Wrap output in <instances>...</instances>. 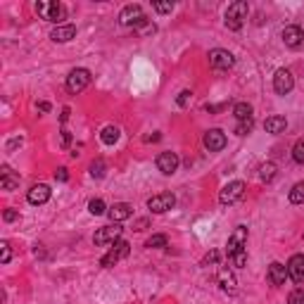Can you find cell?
<instances>
[{"mask_svg": "<svg viewBox=\"0 0 304 304\" xmlns=\"http://www.w3.org/2000/svg\"><path fill=\"white\" fill-rule=\"evenodd\" d=\"M128 252H131V245H128L126 240H117L114 245H112V250H109L107 254L100 259V266L109 269V266H114L117 262H121V259L128 257Z\"/></svg>", "mask_w": 304, "mask_h": 304, "instance_id": "4", "label": "cell"}, {"mask_svg": "<svg viewBox=\"0 0 304 304\" xmlns=\"http://www.w3.org/2000/svg\"><path fill=\"white\" fill-rule=\"evenodd\" d=\"M117 240H121V226H117V224H109V226L98 228L93 235L95 245H114Z\"/></svg>", "mask_w": 304, "mask_h": 304, "instance_id": "6", "label": "cell"}, {"mask_svg": "<svg viewBox=\"0 0 304 304\" xmlns=\"http://www.w3.org/2000/svg\"><path fill=\"white\" fill-rule=\"evenodd\" d=\"M219 278H221V283H224L221 288H224V290H228V292H235V288H233V285H235V281H233V278H231V273H228V276H226V271H221V273H219Z\"/></svg>", "mask_w": 304, "mask_h": 304, "instance_id": "31", "label": "cell"}, {"mask_svg": "<svg viewBox=\"0 0 304 304\" xmlns=\"http://www.w3.org/2000/svg\"><path fill=\"white\" fill-rule=\"evenodd\" d=\"M245 245H247V228L245 226H238L233 231V235L228 238V259L235 257V254H240L245 252Z\"/></svg>", "mask_w": 304, "mask_h": 304, "instance_id": "10", "label": "cell"}, {"mask_svg": "<svg viewBox=\"0 0 304 304\" xmlns=\"http://www.w3.org/2000/svg\"><path fill=\"white\" fill-rule=\"evenodd\" d=\"M55 179H57V181H62V183H64V181L69 179V173H67V169H64V166H60V169L55 171Z\"/></svg>", "mask_w": 304, "mask_h": 304, "instance_id": "37", "label": "cell"}, {"mask_svg": "<svg viewBox=\"0 0 304 304\" xmlns=\"http://www.w3.org/2000/svg\"><path fill=\"white\" fill-rule=\"evenodd\" d=\"M36 12H38L43 19L55 22V24H60L64 17H67L64 5L62 3H55V0H40V3H36Z\"/></svg>", "mask_w": 304, "mask_h": 304, "instance_id": "2", "label": "cell"}, {"mask_svg": "<svg viewBox=\"0 0 304 304\" xmlns=\"http://www.w3.org/2000/svg\"><path fill=\"white\" fill-rule=\"evenodd\" d=\"M100 141L105 143V145H114V143L119 141V128L117 126H105L100 133Z\"/></svg>", "mask_w": 304, "mask_h": 304, "instance_id": "23", "label": "cell"}, {"mask_svg": "<svg viewBox=\"0 0 304 304\" xmlns=\"http://www.w3.org/2000/svg\"><path fill=\"white\" fill-rule=\"evenodd\" d=\"M233 114L238 121H252V105H247V102H238L233 107Z\"/></svg>", "mask_w": 304, "mask_h": 304, "instance_id": "22", "label": "cell"}, {"mask_svg": "<svg viewBox=\"0 0 304 304\" xmlns=\"http://www.w3.org/2000/svg\"><path fill=\"white\" fill-rule=\"evenodd\" d=\"M3 219H5V221H17V219H19V214H17L15 209H5V214H3Z\"/></svg>", "mask_w": 304, "mask_h": 304, "instance_id": "39", "label": "cell"}, {"mask_svg": "<svg viewBox=\"0 0 304 304\" xmlns=\"http://www.w3.org/2000/svg\"><path fill=\"white\" fill-rule=\"evenodd\" d=\"M242 195H245V183H242V181H231V183L224 186V190L219 193V202L221 204H235Z\"/></svg>", "mask_w": 304, "mask_h": 304, "instance_id": "7", "label": "cell"}, {"mask_svg": "<svg viewBox=\"0 0 304 304\" xmlns=\"http://www.w3.org/2000/svg\"><path fill=\"white\" fill-rule=\"evenodd\" d=\"M292 88H295V78L290 69H278L273 74V91L278 95H288Z\"/></svg>", "mask_w": 304, "mask_h": 304, "instance_id": "9", "label": "cell"}, {"mask_svg": "<svg viewBox=\"0 0 304 304\" xmlns=\"http://www.w3.org/2000/svg\"><path fill=\"white\" fill-rule=\"evenodd\" d=\"M107 216L112 219V224H119V221H126V219L133 216V207L128 202H117L107 209Z\"/></svg>", "mask_w": 304, "mask_h": 304, "instance_id": "16", "label": "cell"}, {"mask_svg": "<svg viewBox=\"0 0 304 304\" xmlns=\"http://www.w3.org/2000/svg\"><path fill=\"white\" fill-rule=\"evenodd\" d=\"M281 36H283V43H285L288 48H299L304 43V29L302 26H297V24L285 26Z\"/></svg>", "mask_w": 304, "mask_h": 304, "instance_id": "14", "label": "cell"}, {"mask_svg": "<svg viewBox=\"0 0 304 304\" xmlns=\"http://www.w3.org/2000/svg\"><path fill=\"white\" fill-rule=\"evenodd\" d=\"M152 10L159 12V15H166V12L173 10V3H152Z\"/></svg>", "mask_w": 304, "mask_h": 304, "instance_id": "33", "label": "cell"}, {"mask_svg": "<svg viewBox=\"0 0 304 304\" xmlns=\"http://www.w3.org/2000/svg\"><path fill=\"white\" fill-rule=\"evenodd\" d=\"M67 119H69V107H64V109H62V114H60V121H62V124L67 121Z\"/></svg>", "mask_w": 304, "mask_h": 304, "instance_id": "40", "label": "cell"}, {"mask_svg": "<svg viewBox=\"0 0 304 304\" xmlns=\"http://www.w3.org/2000/svg\"><path fill=\"white\" fill-rule=\"evenodd\" d=\"M173 204H176L173 193H159V195H152L148 200V209L155 211V214H164V211L173 209Z\"/></svg>", "mask_w": 304, "mask_h": 304, "instance_id": "8", "label": "cell"}, {"mask_svg": "<svg viewBox=\"0 0 304 304\" xmlns=\"http://www.w3.org/2000/svg\"><path fill=\"white\" fill-rule=\"evenodd\" d=\"M88 83H91V71L88 69H74L69 76H67V91H69L71 95L86 91Z\"/></svg>", "mask_w": 304, "mask_h": 304, "instance_id": "5", "label": "cell"}, {"mask_svg": "<svg viewBox=\"0 0 304 304\" xmlns=\"http://www.w3.org/2000/svg\"><path fill=\"white\" fill-rule=\"evenodd\" d=\"M259 176H262V181H264V183H271V181L276 179V164L266 162L264 166H262V173H259Z\"/></svg>", "mask_w": 304, "mask_h": 304, "instance_id": "25", "label": "cell"}, {"mask_svg": "<svg viewBox=\"0 0 304 304\" xmlns=\"http://www.w3.org/2000/svg\"><path fill=\"white\" fill-rule=\"evenodd\" d=\"M148 226V221H145V219H143V221H138V224H136V231H143V228Z\"/></svg>", "mask_w": 304, "mask_h": 304, "instance_id": "42", "label": "cell"}, {"mask_svg": "<svg viewBox=\"0 0 304 304\" xmlns=\"http://www.w3.org/2000/svg\"><path fill=\"white\" fill-rule=\"evenodd\" d=\"M119 24L121 26H148V17L141 5H126L119 12Z\"/></svg>", "mask_w": 304, "mask_h": 304, "instance_id": "3", "label": "cell"}, {"mask_svg": "<svg viewBox=\"0 0 304 304\" xmlns=\"http://www.w3.org/2000/svg\"><path fill=\"white\" fill-rule=\"evenodd\" d=\"M169 245V238L162 233L152 235V238H148V242H145V247H166Z\"/></svg>", "mask_w": 304, "mask_h": 304, "instance_id": "27", "label": "cell"}, {"mask_svg": "<svg viewBox=\"0 0 304 304\" xmlns=\"http://www.w3.org/2000/svg\"><path fill=\"white\" fill-rule=\"evenodd\" d=\"M266 278H269V283L271 285H283L285 283V278H288V266H283L281 262H273L271 266H269V271H266Z\"/></svg>", "mask_w": 304, "mask_h": 304, "instance_id": "17", "label": "cell"}, {"mask_svg": "<svg viewBox=\"0 0 304 304\" xmlns=\"http://www.w3.org/2000/svg\"><path fill=\"white\" fill-rule=\"evenodd\" d=\"M288 278H292V281L299 285V283H304V254H292L288 262Z\"/></svg>", "mask_w": 304, "mask_h": 304, "instance_id": "15", "label": "cell"}, {"mask_svg": "<svg viewBox=\"0 0 304 304\" xmlns=\"http://www.w3.org/2000/svg\"><path fill=\"white\" fill-rule=\"evenodd\" d=\"M157 169L166 176H171L179 169V155L176 152H159L157 155Z\"/></svg>", "mask_w": 304, "mask_h": 304, "instance_id": "13", "label": "cell"}, {"mask_svg": "<svg viewBox=\"0 0 304 304\" xmlns=\"http://www.w3.org/2000/svg\"><path fill=\"white\" fill-rule=\"evenodd\" d=\"M288 304H304V288H295L288 297Z\"/></svg>", "mask_w": 304, "mask_h": 304, "instance_id": "32", "label": "cell"}, {"mask_svg": "<svg viewBox=\"0 0 304 304\" xmlns=\"http://www.w3.org/2000/svg\"><path fill=\"white\" fill-rule=\"evenodd\" d=\"M264 128H266V133L278 136V133H283L285 128H288V121H285V117H269L264 121Z\"/></svg>", "mask_w": 304, "mask_h": 304, "instance_id": "21", "label": "cell"}, {"mask_svg": "<svg viewBox=\"0 0 304 304\" xmlns=\"http://www.w3.org/2000/svg\"><path fill=\"white\" fill-rule=\"evenodd\" d=\"M216 262H219V252L216 250H211L209 254L202 259V264H216Z\"/></svg>", "mask_w": 304, "mask_h": 304, "instance_id": "36", "label": "cell"}, {"mask_svg": "<svg viewBox=\"0 0 304 304\" xmlns=\"http://www.w3.org/2000/svg\"><path fill=\"white\" fill-rule=\"evenodd\" d=\"M88 211H91L93 216H100V214H105V211H107V207H105V202H102L100 197H95V200H91V202H88Z\"/></svg>", "mask_w": 304, "mask_h": 304, "instance_id": "26", "label": "cell"}, {"mask_svg": "<svg viewBox=\"0 0 304 304\" xmlns=\"http://www.w3.org/2000/svg\"><path fill=\"white\" fill-rule=\"evenodd\" d=\"M62 133V138H60V141H62V148H69L71 145V133L69 131H60Z\"/></svg>", "mask_w": 304, "mask_h": 304, "instance_id": "38", "label": "cell"}, {"mask_svg": "<svg viewBox=\"0 0 304 304\" xmlns=\"http://www.w3.org/2000/svg\"><path fill=\"white\" fill-rule=\"evenodd\" d=\"M26 200H29L31 204H46L48 200H50V188H48L46 183H38V186H33L31 190H29Z\"/></svg>", "mask_w": 304, "mask_h": 304, "instance_id": "19", "label": "cell"}, {"mask_svg": "<svg viewBox=\"0 0 304 304\" xmlns=\"http://www.w3.org/2000/svg\"><path fill=\"white\" fill-rule=\"evenodd\" d=\"M250 131H252V121H240V124L235 126V133H238V136H247Z\"/></svg>", "mask_w": 304, "mask_h": 304, "instance_id": "35", "label": "cell"}, {"mask_svg": "<svg viewBox=\"0 0 304 304\" xmlns=\"http://www.w3.org/2000/svg\"><path fill=\"white\" fill-rule=\"evenodd\" d=\"M10 259H12V250H10V242H8V240H3V242H0V262H3V264H8Z\"/></svg>", "mask_w": 304, "mask_h": 304, "instance_id": "29", "label": "cell"}, {"mask_svg": "<svg viewBox=\"0 0 304 304\" xmlns=\"http://www.w3.org/2000/svg\"><path fill=\"white\" fill-rule=\"evenodd\" d=\"M202 143L209 152H219V150L226 148V133L221 131V128H209V131L204 133Z\"/></svg>", "mask_w": 304, "mask_h": 304, "instance_id": "12", "label": "cell"}, {"mask_svg": "<svg viewBox=\"0 0 304 304\" xmlns=\"http://www.w3.org/2000/svg\"><path fill=\"white\" fill-rule=\"evenodd\" d=\"M209 64L214 69H231L235 64V57L228 50H221V48H214L209 50Z\"/></svg>", "mask_w": 304, "mask_h": 304, "instance_id": "11", "label": "cell"}, {"mask_svg": "<svg viewBox=\"0 0 304 304\" xmlns=\"http://www.w3.org/2000/svg\"><path fill=\"white\" fill-rule=\"evenodd\" d=\"M190 98H193V93H190V91H181L179 98H176V105H179V107H186L188 102H190Z\"/></svg>", "mask_w": 304, "mask_h": 304, "instance_id": "34", "label": "cell"}, {"mask_svg": "<svg viewBox=\"0 0 304 304\" xmlns=\"http://www.w3.org/2000/svg\"><path fill=\"white\" fill-rule=\"evenodd\" d=\"M38 109L40 112H50V102H38Z\"/></svg>", "mask_w": 304, "mask_h": 304, "instance_id": "41", "label": "cell"}, {"mask_svg": "<svg viewBox=\"0 0 304 304\" xmlns=\"http://www.w3.org/2000/svg\"><path fill=\"white\" fill-rule=\"evenodd\" d=\"M91 176H93V179H102V176H105V162H102V159L91 164Z\"/></svg>", "mask_w": 304, "mask_h": 304, "instance_id": "30", "label": "cell"}, {"mask_svg": "<svg viewBox=\"0 0 304 304\" xmlns=\"http://www.w3.org/2000/svg\"><path fill=\"white\" fill-rule=\"evenodd\" d=\"M247 12H250V8H247L245 0H235V3H231L228 10H226V19H224L226 29H231V31H240L245 19H247Z\"/></svg>", "mask_w": 304, "mask_h": 304, "instance_id": "1", "label": "cell"}, {"mask_svg": "<svg viewBox=\"0 0 304 304\" xmlns=\"http://www.w3.org/2000/svg\"><path fill=\"white\" fill-rule=\"evenodd\" d=\"M0 186H3V190H15L19 186V173L12 171L8 164L0 169Z\"/></svg>", "mask_w": 304, "mask_h": 304, "instance_id": "20", "label": "cell"}, {"mask_svg": "<svg viewBox=\"0 0 304 304\" xmlns=\"http://www.w3.org/2000/svg\"><path fill=\"white\" fill-rule=\"evenodd\" d=\"M76 36V26L74 24H62V26H55L53 31H50V38L55 40V43H67V40H71Z\"/></svg>", "mask_w": 304, "mask_h": 304, "instance_id": "18", "label": "cell"}, {"mask_svg": "<svg viewBox=\"0 0 304 304\" xmlns=\"http://www.w3.org/2000/svg\"><path fill=\"white\" fill-rule=\"evenodd\" d=\"M290 202L292 204H304V181L295 183L292 190H290Z\"/></svg>", "mask_w": 304, "mask_h": 304, "instance_id": "24", "label": "cell"}, {"mask_svg": "<svg viewBox=\"0 0 304 304\" xmlns=\"http://www.w3.org/2000/svg\"><path fill=\"white\" fill-rule=\"evenodd\" d=\"M292 159H295L297 164H304V138H299V141L295 143V148H292Z\"/></svg>", "mask_w": 304, "mask_h": 304, "instance_id": "28", "label": "cell"}]
</instances>
